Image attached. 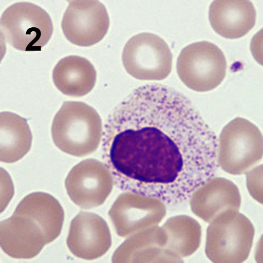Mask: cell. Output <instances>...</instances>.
Segmentation results:
<instances>
[{
  "label": "cell",
  "instance_id": "obj_1",
  "mask_svg": "<svg viewBox=\"0 0 263 263\" xmlns=\"http://www.w3.org/2000/svg\"><path fill=\"white\" fill-rule=\"evenodd\" d=\"M103 157L124 192L179 204L213 178L218 140L183 94L166 85L136 89L105 124Z\"/></svg>",
  "mask_w": 263,
  "mask_h": 263
},
{
  "label": "cell",
  "instance_id": "obj_2",
  "mask_svg": "<svg viewBox=\"0 0 263 263\" xmlns=\"http://www.w3.org/2000/svg\"><path fill=\"white\" fill-rule=\"evenodd\" d=\"M103 131L101 118L97 111L80 102H64L51 127L56 146L77 157L95 152L100 146Z\"/></svg>",
  "mask_w": 263,
  "mask_h": 263
},
{
  "label": "cell",
  "instance_id": "obj_3",
  "mask_svg": "<svg viewBox=\"0 0 263 263\" xmlns=\"http://www.w3.org/2000/svg\"><path fill=\"white\" fill-rule=\"evenodd\" d=\"M3 41L22 51H41L50 40L53 25L48 13L30 3H17L3 12L0 21Z\"/></svg>",
  "mask_w": 263,
  "mask_h": 263
},
{
  "label": "cell",
  "instance_id": "obj_4",
  "mask_svg": "<svg viewBox=\"0 0 263 263\" xmlns=\"http://www.w3.org/2000/svg\"><path fill=\"white\" fill-rule=\"evenodd\" d=\"M227 69L224 54L218 46L208 42L189 45L177 59V71L181 81L197 92L218 87L224 80Z\"/></svg>",
  "mask_w": 263,
  "mask_h": 263
},
{
  "label": "cell",
  "instance_id": "obj_5",
  "mask_svg": "<svg viewBox=\"0 0 263 263\" xmlns=\"http://www.w3.org/2000/svg\"><path fill=\"white\" fill-rule=\"evenodd\" d=\"M262 154V135L252 122L238 117L223 128L218 140V162L227 173H245Z\"/></svg>",
  "mask_w": 263,
  "mask_h": 263
},
{
  "label": "cell",
  "instance_id": "obj_6",
  "mask_svg": "<svg viewBox=\"0 0 263 263\" xmlns=\"http://www.w3.org/2000/svg\"><path fill=\"white\" fill-rule=\"evenodd\" d=\"M125 69L141 81H162L172 71L173 55L167 43L156 34L143 32L131 37L122 53Z\"/></svg>",
  "mask_w": 263,
  "mask_h": 263
},
{
  "label": "cell",
  "instance_id": "obj_7",
  "mask_svg": "<svg viewBox=\"0 0 263 263\" xmlns=\"http://www.w3.org/2000/svg\"><path fill=\"white\" fill-rule=\"evenodd\" d=\"M106 164L95 159L81 162L72 168L65 181L67 192L75 204L83 209L101 206L114 185Z\"/></svg>",
  "mask_w": 263,
  "mask_h": 263
},
{
  "label": "cell",
  "instance_id": "obj_8",
  "mask_svg": "<svg viewBox=\"0 0 263 263\" xmlns=\"http://www.w3.org/2000/svg\"><path fill=\"white\" fill-rule=\"evenodd\" d=\"M62 23L64 34L71 43L89 47L100 42L109 28L105 6L99 1H70Z\"/></svg>",
  "mask_w": 263,
  "mask_h": 263
},
{
  "label": "cell",
  "instance_id": "obj_9",
  "mask_svg": "<svg viewBox=\"0 0 263 263\" xmlns=\"http://www.w3.org/2000/svg\"><path fill=\"white\" fill-rule=\"evenodd\" d=\"M108 214L117 234L126 238L157 224L166 208L159 199L127 192L118 197Z\"/></svg>",
  "mask_w": 263,
  "mask_h": 263
},
{
  "label": "cell",
  "instance_id": "obj_10",
  "mask_svg": "<svg viewBox=\"0 0 263 263\" xmlns=\"http://www.w3.org/2000/svg\"><path fill=\"white\" fill-rule=\"evenodd\" d=\"M67 245L79 258L91 260L101 257L111 245L107 222L96 214L81 212L71 222Z\"/></svg>",
  "mask_w": 263,
  "mask_h": 263
},
{
  "label": "cell",
  "instance_id": "obj_11",
  "mask_svg": "<svg viewBox=\"0 0 263 263\" xmlns=\"http://www.w3.org/2000/svg\"><path fill=\"white\" fill-rule=\"evenodd\" d=\"M0 242L5 253L16 259L35 257L48 245L42 230L35 222L15 214L1 222Z\"/></svg>",
  "mask_w": 263,
  "mask_h": 263
},
{
  "label": "cell",
  "instance_id": "obj_12",
  "mask_svg": "<svg viewBox=\"0 0 263 263\" xmlns=\"http://www.w3.org/2000/svg\"><path fill=\"white\" fill-rule=\"evenodd\" d=\"M209 18L217 34L236 39L254 27L256 12L253 4L247 0H218L210 5Z\"/></svg>",
  "mask_w": 263,
  "mask_h": 263
},
{
  "label": "cell",
  "instance_id": "obj_13",
  "mask_svg": "<svg viewBox=\"0 0 263 263\" xmlns=\"http://www.w3.org/2000/svg\"><path fill=\"white\" fill-rule=\"evenodd\" d=\"M15 214L26 217L41 229L48 244L60 235L64 221L61 203L49 194H30L17 206Z\"/></svg>",
  "mask_w": 263,
  "mask_h": 263
},
{
  "label": "cell",
  "instance_id": "obj_14",
  "mask_svg": "<svg viewBox=\"0 0 263 263\" xmlns=\"http://www.w3.org/2000/svg\"><path fill=\"white\" fill-rule=\"evenodd\" d=\"M52 80L63 94L81 97L95 87L97 72L88 59L71 55L59 61L52 72Z\"/></svg>",
  "mask_w": 263,
  "mask_h": 263
},
{
  "label": "cell",
  "instance_id": "obj_15",
  "mask_svg": "<svg viewBox=\"0 0 263 263\" xmlns=\"http://www.w3.org/2000/svg\"><path fill=\"white\" fill-rule=\"evenodd\" d=\"M32 136L27 121L9 111L0 115V160L12 163L21 160L30 151Z\"/></svg>",
  "mask_w": 263,
  "mask_h": 263
},
{
  "label": "cell",
  "instance_id": "obj_16",
  "mask_svg": "<svg viewBox=\"0 0 263 263\" xmlns=\"http://www.w3.org/2000/svg\"><path fill=\"white\" fill-rule=\"evenodd\" d=\"M194 221L189 217L177 216L169 219L162 227L166 234L164 248L174 257L178 259L195 251L198 236Z\"/></svg>",
  "mask_w": 263,
  "mask_h": 263
},
{
  "label": "cell",
  "instance_id": "obj_17",
  "mask_svg": "<svg viewBox=\"0 0 263 263\" xmlns=\"http://www.w3.org/2000/svg\"><path fill=\"white\" fill-rule=\"evenodd\" d=\"M162 228L148 229L146 231L132 235L125 240L114 253L112 262H132L134 256L142 250L149 248L164 247L165 235Z\"/></svg>",
  "mask_w": 263,
  "mask_h": 263
}]
</instances>
